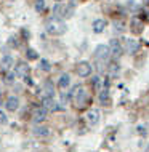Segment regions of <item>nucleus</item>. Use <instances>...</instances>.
<instances>
[{
	"mask_svg": "<svg viewBox=\"0 0 149 152\" xmlns=\"http://www.w3.org/2000/svg\"><path fill=\"white\" fill-rule=\"evenodd\" d=\"M69 99H71V94H69V93H63V94H61V104H68Z\"/></svg>",
	"mask_w": 149,
	"mask_h": 152,
	"instance_id": "a878e982",
	"label": "nucleus"
},
{
	"mask_svg": "<svg viewBox=\"0 0 149 152\" xmlns=\"http://www.w3.org/2000/svg\"><path fill=\"white\" fill-rule=\"evenodd\" d=\"M7 122H8V118L5 115V112H2V110H0V125H5Z\"/></svg>",
	"mask_w": 149,
	"mask_h": 152,
	"instance_id": "cd10ccee",
	"label": "nucleus"
},
{
	"mask_svg": "<svg viewBox=\"0 0 149 152\" xmlns=\"http://www.w3.org/2000/svg\"><path fill=\"white\" fill-rule=\"evenodd\" d=\"M122 48L127 53H130V55H135L136 50H138V42L133 39H125V42L122 43Z\"/></svg>",
	"mask_w": 149,
	"mask_h": 152,
	"instance_id": "6e6552de",
	"label": "nucleus"
},
{
	"mask_svg": "<svg viewBox=\"0 0 149 152\" xmlns=\"http://www.w3.org/2000/svg\"><path fill=\"white\" fill-rule=\"evenodd\" d=\"M143 3H146V5H148V3H149V0H144V2Z\"/></svg>",
	"mask_w": 149,
	"mask_h": 152,
	"instance_id": "7c9ffc66",
	"label": "nucleus"
},
{
	"mask_svg": "<svg viewBox=\"0 0 149 152\" xmlns=\"http://www.w3.org/2000/svg\"><path fill=\"white\" fill-rule=\"evenodd\" d=\"M8 43H10V47H13V48H18V47H19L18 37H10V39H8Z\"/></svg>",
	"mask_w": 149,
	"mask_h": 152,
	"instance_id": "b1692460",
	"label": "nucleus"
},
{
	"mask_svg": "<svg viewBox=\"0 0 149 152\" xmlns=\"http://www.w3.org/2000/svg\"><path fill=\"white\" fill-rule=\"evenodd\" d=\"M106 27V21L104 19H95L93 21V32L95 34H101Z\"/></svg>",
	"mask_w": 149,
	"mask_h": 152,
	"instance_id": "dca6fc26",
	"label": "nucleus"
},
{
	"mask_svg": "<svg viewBox=\"0 0 149 152\" xmlns=\"http://www.w3.org/2000/svg\"><path fill=\"white\" fill-rule=\"evenodd\" d=\"M98 99L103 106H109V90L107 87H104L103 90H99V94H98Z\"/></svg>",
	"mask_w": 149,
	"mask_h": 152,
	"instance_id": "4468645a",
	"label": "nucleus"
},
{
	"mask_svg": "<svg viewBox=\"0 0 149 152\" xmlns=\"http://www.w3.org/2000/svg\"><path fill=\"white\" fill-rule=\"evenodd\" d=\"M5 107H7V110H10V112L18 110V107H19V99H18V96H10V98H8L7 102H5Z\"/></svg>",
	"mask_w": 149,
	"mask_h": 152,
	"instance_id": "9d476101",
	"label": "nucleus"
},
{
	"mask_svg": "<svg viewBox=\"0 0 149 152\" xmlns=\"http://www.w3.org/2000/svg\"><path fill=\"white\" fill-rule=\"evenodd\" d=\"M85 118H87V122H88L90 126H95L99 122V110L98 109H90L88 112H87Z\"/></svg>",
	"mask_w": 149,
	"mask_h": 152,
	"instance_id": "1a4fd4ad",
	"label": "nucleus"
},
{
	"mask_svg": "<svg viewBox=\"0 0 149 152\" xmlns=\"http://www.w3.org/2000/svg\"><path fill=\"white\" fill-rule=\"evenodd\" d=\"M32 133H34L35 136H39V138H47V136H50V128H48V126L37 125V126H34Z\"/></svg>",
	"mask_w": 149,
	"mask_h": 152,
	"instance_id": "9b49d317",
	"label": "nucleus"
},
{
	"mask_svg": "<svg viewBox=\"0 0 149 152\" xmlns=\"http://www.w3.org/2000/svg\"><path fill=\"white\" fill-rule=\"evenodd\" d=\"M148 152H149V151H148Z\"/></svg>",
	"mask_w": 149,
	"mask_h": 152,
	"instance_id": "72a5a7b5",
	"label": "nucleus"
},
{
	"mask_svg": "<svg viewBox=\"0 0 149 152\" xmlns=\"http://www.w3.org/2000/svg\"><path fill=\"white\" fill-rule=\"evenodd\" d=\"M69 85H71V75H69V74H63V75L59 77V80H58V87L61 90H66Z\"/></svg>",
	"mask_w": 149,
	"mask_h": 152,
	"instance_id": "2eb2a0df",
	"label": "nucleus"
},
{
	"mask_svg": "<svg viewBox=\"0 0 149 152\" xmlns=\"http://www.w3.org/2000/svg\"><path fill=\"white\" fill-rule=\"evenodd\" d=\"M16 72L15 71H7V74H5V79H3V82H5L7 85H13L15 83V80H16Z\"/></svg>",
	"mask_w": 149,
	"mask_h": 152,
	"instance_id": "a211bd4d",
	"label": "nucleus"
},
{
	"mask_svg": "<svg viewBox=\"0 0 149 152\" xmlns=\"http://www.w3.org/2000/svg\"><path fill=\"white\" fill-rule=\"evenodd\" d=\"M26 58L29 61H35V59H39V53H37L34 48H27L26 50Z\"/></svg>",
	"mask_w": 149,
	"mask_h": 152,
	"instance_id": "aec40b11",
	"label": "nucleus"
},
{
	"mask_svg": "<svg viewBox=\"0 0 149 152\" xmlns=\"http://www.w3.org/2000/svg\"><path fill=\"white\" fill-rule=\"evenodd\" d=\"M0 104H2V93H0Z\"/></svg>",
	"mask_w": 149,
	"mask_h": 152,
	"instance_id": "2f4dec72",
	"label": "nucleus"
},
{
	"mask_svg": "<svg viewBox=\"0 0 149 152\" xmlns=\"http://www.w3.org/2000/svg\"><path fill=\"white\" fill-rule=\"evenodd\" d=\"M138 133H139V134H146V130H144V126H138Z\"/></svg>",
	"mask_w": 149,
	"mask_h": 152,
	"instance_id": "c756f323",
	"label": "nucleus"
},
{
	"mask_svg": "<svg viewBox=\"0 0 149 152\" xmlns=\"http://www.w3.org/2000/svg\"><path fill=\"white\" fill-rule=\"evenodd\" d=\"M45 31L48 32L50 35H61L66 32V24L61 21L59 18H50L47 23H45Z\"/></svg>",
	"mask_w": 149,
	"mask_h": 152,
	"instance_id": "f257e3e1",
	"label": "nucleus"
},
{
	"mask_svg": "<svg viewBox=\"0 0 149 152\" xmlns=\"http://www.w3.org/2000/svg\"><path fill=\"white\" fill-rule=\"evenodd\" d=\"M23 79H24V82H26L27 85H34V83H32V80H31V77H29V75H26V77H23Z\"/></svg>",
	"mask_w": 149,
	"mask_h": 152,
	"instance_id": "c85d7f7f",
	"label": "nucleus"
},
{
	"mask_svg": "<svg viewBox=\"0 0 149 152\" xmlns=\"http://www.w3.org/2000/svg\"><path fill=\"white\" fill-rule=\"evenodd\" d=\"M55 2H63V0H55Z\"/></svg>",
	"mask_w": 149,
	"mask_h": 152,
	"instance_id": "473e14b6",
	"label": "nucleus"
},
{
	"mask_svg": "<svg viewBox=\"0 0 149 152\" xmlns=\"http://www.w3.org/2000/svg\"><path fill=\"white\" fill-rule=\"evenodd\" d=\"M114 29L117 32H122L123 31V23L122 21H114Z\"/></svg>",
	"mask_w": 149,
	"mask_h": 152,
	"instance_id": "bb28decb",
	"label": "nucleus"
},
{
	"mask_svg": "<svg viewBox=\"0 0 149 152\" xmlns=\"http://www.w3.org/2000/svg\"><path fill=\"white\" fill-rule=\"evenodd\" d=\"M93 88L96 90V91H99V90H101V77H99V75L93 77Z\"/></svg>",
	"mask_w": 149,
	"mask_h": 152,
	"instance_id": "5701e85b",
	"label": "nucleus"
},
{
	"mask_svg": "<svg viewBox=\"0 0 149 152\" xmlns=\"http://www.w3.org/2000/svg\"><path fill=\"white\" fill-rule=\"evenodd\" d=\"M47 114H48V109H45L43 106H39V107H35L32 110V120L35 123H40L47 118Z\"/></svg>",
	"mask_w": 149,
	"mask_h": 152,
	"instance_id": "423d86ee",
	"label": "nucleus"
},
{
	"mask_svg": "<svg viewBox=\"0 0 149 152\" xmlns=\"http://www.w3.org/2000/svg\"><path fill=\"white\" fill-rule=\"evenodd\" d=\"M77 74H79V77H88L90 74H92V64L90 63H87V61H82V63H79L77 64Z\"/></svg>",
	"mask_w": 149,
	"mask_h": 152,
	"instance_id": "0eeeda50",
	"label": "nucleus"
},
{
	"mask_svg": "<svg viewBox=\"0 0 149 152\" xmlns=\"http://www.w3.org/2000/svg\"><path fill=\"white\" fill-rule=\"evenodd\" d=\"M43 91L47 96H55V87H53V83L50 80H47L43 83Z\"/></svg>",
	"mask_w": 149,
	"mask_h": 152,
	"instance_id": "6ab92c4d",
	"label": "nucleus"
},
{
	"mask_svg": "<svg viewBox=\"0 0 149 152\" xmlns=\"http://www.w3.org/2000/svg\"><path fill=\"white\" fill-rule=\"evenodd\" d=\"M15 72H16V75H18V77H21V79H23V77L29 75V66L21 61V63L16 64V71Z\"/></svg>",
	"mask_w": 149,
	"mask_h": 152,
	"instance_id": "f8f14e48",
	"label": "nucleus"
},
{
	"mask_svg": "<svg viewBox=\"0 0 149 152\" xmlns=\"http://www.w3.org/2000/svg\"><path fill=\"white\" fill-rule=\"evenodd\" d=\"M109 51H111V56H112L114 59H119L122 56V53H123V48H122V43H120V40H117V39H112L109 42Z\"/></svg>",
	"mask_w": 149,
	"mask_h": 152,
	"instance_id": "7ed1b4c3",
	"label": "nucleus"
},
{
	"mask_svg": "<svg viewBox=\"0 0 149 152\" xmlns=\"http://www.w3.org/2000/svg\"><path fill=\"white\" fill-rule=\"evenodd\" d=\"M45 7V0H35V10L37 11H42Z\"/></svg>",
	"mask_w": 149,
	"mask_h": 152,
	"instance_id": "393cba45",
	"label": "nucleus"
},
{
	"mask_svg": "<svg viewBox=\"0 0 149 152\" xmlns=\"http://www.w3.org/2000/svg\"><path fill=\"white\" fill-rule=\"evenodd\" d=\"M131 31L133 32H141L143 31V23L139 21L138 18H135L133 21H131Z\"/></svg>",
	"mask_w": 149,
	"mask_h": 152,
	"instance_id": "412c9836",
	"label": "nucleus"
},
{
	"mask_svg": "<svg viewBox=\"0 0 149 152\" xmlns=\"http://www.w3.org/2000/svg\"><path fill=\"white\" fill-rule=\"evenodd\" d=\"M69 94H71V99H74V104H76L77 107H84V106H85V102H87V91L84 90V87L77 85V87L72 88V91Z\"/></svg>",
	"mask_w": 149,
	"mask_h": 152,
	"instance_id": "f03ea898",
	"label": "nucleus"
},
{
	"mask_svg": "<svg viewBox=\"0 0 149 152\" xmlns=\"http://www.w3.org/2000/svg\"><path fill=\"white\" fill-rule=\"evenodd\" d=\"M119 72H120V67H119L117 63H111L109 67H107V74H109L111 79H114V77L119 75Z\"/></svg>",
	"mask_w": 149,
	"mask_h": 152,
	"instance_id": "f3484780",
	"label": "nucleus"
},
{
	"mask_svg": "<svg viewBox=\"0 0 149 152\" xmlns=\"http://www.w3.org/2000/svg\"><path fill=\"white\" fill-rule=\"evenodd\" d=\"M40 69H42L43 72H50V71H51L50 61H47V59H40Z\"/></svg>",
	"mask_w": 149,
	"mask_h": 152,
	"instance_id": "4be33fe9",
	"label": "nucleus"
},
{
	"mask_svg": "<svg viewBox=\"0 0 149 152\" xmlns=\"http://www.w3.org/2000/svg\"><path fill=\"white\" fill-rule=\"evenodd\" d=\"M109 56H111L109 47H107V45H98L96 50H95V58L98 61H107Z\"/></svg>",
	"mask_w": 149,
	"mask_h": 152,
	"instance_id": "39448f33",
	"label": "nucleus"
},
{
	"mask_svg": "<svg viewBox=\"0 0 149 152\" xmlns=\"http://www.w3.org/2000/svg\"><path fill=\"white\" fill-rule=\"evenodd\" d=\"M13 66H15L13 58H11V56H5V58L2 59V63H0V71H2V72H7V71H10Z\"/></svg>",
	"mask_w": 149,
	"mask_h": 152,
	"instance_id": "ddd939ff",
	"label": "nucleus"
},
{
	"mask_svg": "<svg viewBox=\"0 0 149 152\" xmlns=\"http://www.w3.org/2000/svg\"><path fill=\"white\" fill-rule=\"evenodd\" d=\"M42 106H43L45 109L53 110V112H56V110H63V109H64L63 106H59L55 99H53V96H47V94H45V96L42 98Z\"/></svg>",
	"mask_w": 149,
	"mask_h": 152,
	"instance_id": "20e7f679",
	"label": "nucleus"
}]
</instances>
